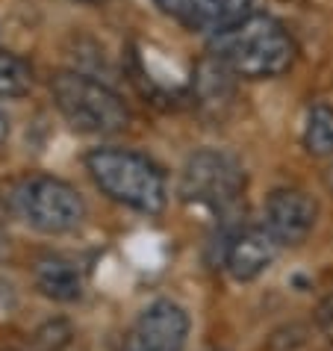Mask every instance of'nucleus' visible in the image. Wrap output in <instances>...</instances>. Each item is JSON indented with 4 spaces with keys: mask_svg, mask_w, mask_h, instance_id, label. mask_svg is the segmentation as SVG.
Segmentation results:
<instances>
[{
    "mask_svg": "<svg viewBox=\"0 0 333 351\" xmlns=\"http://www.w3.org/2000/svg\"><path fill=\"white\" fill-rule=\"evenodd\" d=\"M212 56L227 65L233 77L271 80L295 65L298 45L278 18L251 12L245 21L212 38Z\"/></svg>",
    "mask_w": 333,
    "mask_h": 351,
    "instance_id": "obj_1",
    "label": "nucleus"
},
{
    "mask_svg": "<svg viewBox=\"0 0 333 351\" xmlns=\"http://www.w3.org/2000/svg\"><path fill=\"white\" fill-rule=\"evenodd\" d=\"M86 171L106 198L145 216L165 210V174L153 160L127 148H95L86 154Z\"/></svg>",
    "mask_w": 333,
    "mask_h": 351,
    "instance_id": "obj_2",
    "label": "nucleus"
},
{
    "mask_svg": "<svg viewBox=\"0 0 333 351\" xmlns=\"http://www.w3.org/2000/svg\"><path fill=\"white\" fill-rule=\"evenodd\" d=\"M6 204L15 219L47 237L74 233L86 219L83 195L53 174H21L6 189Z\"/></svg>",
    "mask_w": 333,
    "mask_h": 351,
    "instance_id": "obj_3",
    "label": "nucleus"
},
{
    "mask_svg": "<svg viewBox=\"0 0 333 351\" xmlns=\"http://www.w3.org/2000/svg\"><path fill=\"white\" fill-rule=\"evenodd\" d=\"M51 95L62 119L77 133L106 136L130 124V106L106 83L83 71H60L51 80Z\"/></svg>",
    "mask_w": 333,
    "mask_h": 351,
    "instance_id": "obj_4",
    "label": "nucleus"
},
{
    "mask_svg": "<svg viewBox=\"0 0 333 351\" xmlns=\"http://www.w3.org/2000/svg\"><path fill=\"white\" fill-rule=\"evenodd\" d=\"M245 192V169L227 151H198L183 165L180 198L215 213H227Z\"/></svg>",
    "mask_w": 333,
    "mask_h": 351,
    "instance_id": "obj_5",
    "label": "nucleus"
},
{
    "mask_svg": "<svg viewBox=\"0 0 333 351\" xmlns=\"http://www.w3.org/2000/svg\"><path fill=\"white\" fill-rule=\"evenodd\" d=\"M319 221V204L304 189H274L262 207V228H266L280 248H295L312 233Z\"/></svg>",
    "mask_w": 333,
    "mask_h": 351,
    "instance_id": "obj_6",
    "label": "nucleus"
},
{
    "mask_svg": "<svg viewBox=\"0 0 333 351\" xmlns=\"http://www.w3.org/2000/svg\"><path fill=\"white\" fill-rule=\"evenodd\" d=\"M221 263L230 271L233 280H254L266 271L274 257H278L280 245L274 242L271 233L262 224H248V228L227 230L221 237Z\"/></svg>",
    "mask_w": 333,
    "mask_h": 351,
    "instance_id": "obj_7",
    "label": "nucleus"
},
{
    "mask_svg": "<svg viewBox=\"0 0 333 351\" xmlns=\"http://www.w3.org/2000/svg\"><path fill=\"white\" fill-rule=\"evenodd\" d=\"M153 3L186 30L219 36L251 15L254 0H153Z\"/></svg>",
    "mask_w": 333,
    "mask_h": 351,
    "instance_id": "obj_8",
    "label": "nucleus"
},
{
    "mask_svg": "<svg viewBox=\"0 0 333 351\" xmlns=\"http://www.w3.org/2000/svg\"><path fill=\"white\" fill-rule=\"evenodd\" d=\"M189 337V316L177 301L160 298L151 301L139 313L133 328V339L156 351H183Z\"/></svg>",
    "mask_w": 333,
    "mask_h": 351,
    "instance_id": "obj_9",
    "label": "nucleus"
},
{
    "mask_svg": "<svg viewBox=\"0 0 333 351\" xmlns=\"http://www.w3.org/2000/svg\"><path fill=\"white\" fill-rule=\"evenodd\" d=\"M33 280L36 289L47 295L51 301H60V304H71V301H80L83 295V271L77 266V260L65 257V254H45L33 263Z\"/></svg>",
    "mask_w": 333,
    "mask_h": 351,
    "instance_id": "obj_10",
    "label": "nucleus"
},
{
    "mask_svg": "<svg viewBox=\"0 0 333 351\" xmlns=\"http://www.w3.org/2000/svg\"><path fill=\"white\" fill-rule=\"evenodd\" d=\"M36 74L33 65L12 51H0V97L3 101H18L33 92Z\"/></svg>",
    "mask_w": 333,
    "mask_h": 351,
    "instance_id": "obj_11",
    "label": "nucleus"
},
{
    "mask_svg": "<svg viewBox=\"0 0 333 351\" xmlns=\"http://www.w3.org/2000/svg\"><path fill=\"white\" fill-rule=\"evenodd\" d=\"M304 148L312 157H333V106L316 104L307 112L304 124Z\"/></svg>",
    "mask_w": 333,
    "mask_h": 351,
    "instance_id": "obj_12",
    "label": "nucleus"
},
{
    "mask_svg": "<svg viewBox=\"0 0 333 351\" xmlns=\"http://www.w3.org/2000/svg\"><path fill=\"white\" fill-rule=\"evenodd\" d=\"M319 325L325 328V334L333 339V292L321 301V307H319Z\"/></svg>",
    "mask_w": 333,
    "mask_h": 351,
    "instance_id": "obj_13",
    "label": "nucleus"
},
{
    "mask_svg": "<svg viewBox=\"0 0 333 351\" xmlns=\"http://www.w3.org/2000/svg\"><path fill=\"white\" fill-rule=\"evenodd\" d=\"M9 139V115H6V110L0 106V145H3Z\"/></svg>",
    "mask_w": 333,
    "mask_h": 351,
    "instance_id": "obj_14",
    "label": "nucleus"
},
{
    "mask_svg": "<svg viewBox=\"0 0 333 351\" xmlns=\"http://www.w3.org/2000/svg\"><path fill=\"white\" fill-rule=\"evenodd\" d=\"M321 180H325L328 192H333V165H328V169H325V174H321Z\"/></svg>",
    "mask_w": 333,
    "mask_h": 351,
    "instance_id": "obj_15",
    "label": "nucleus"
},
{
    "mask_svg": "<svg viewBox=\"0 0 333 351\" xmlns=\"http://www.w3.org/2000/svg\"><path fill=\"white\" fill-rule=\"evenodd\" d=\"M124 351H156V348H148V346H142V343H136V339H130V343L124 346Z\"/></svg>",
    "mask_w": 333,
    "mask_h": 351,
    "instance_id": "obj_16",
    "label": "nucleus"
},
{
    "mask_svg": "<svg viewBox=\"0 0 333 351\" xmlns=\"http://www.w3.org/2000/svg\"><path fill=\"white\" fill-rule=\"evenodd\" d=\"M0 239H3V210H0Z\"/></svg>",
    "mask_w": 333,
    "mask_h": 351,
    "instance_id": "obj_17",
    "label": "nucleus"
},
{
    "mask_svg": "<svg viewBox=\"0 0 333 351\" xmlns=\"http://www.w3.org/2000/svg\"><path fill=\"white\" fill-rule=\"evenodd\" d=\"M74 3H101V0H74Z\"/></svg>",
    "mask_w": 333,
    "mask_h": 351,
    "instance_id": "obj_18",
    "label": "nucleus"
}]
</instances>
